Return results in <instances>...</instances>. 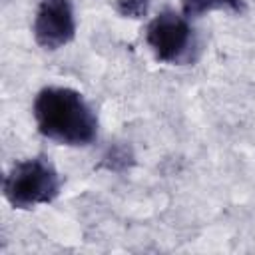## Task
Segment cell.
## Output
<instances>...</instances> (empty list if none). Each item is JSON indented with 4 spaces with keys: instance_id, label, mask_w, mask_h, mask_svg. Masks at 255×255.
<instances>
[{
    "instance_id": "6da1fadb",
    "label": "cell",
    "mask_w": 255,
    "mask_h": 255,
    "mask_svg": "<svg viewBox=\"0 0 255 255\" xmlns=\"http://www.w3.org/2000/svg\"><path fill=\"white\" fill-rule=\"evenodd\" d=\"M38 131L62 145H88L98 135V118L86 98L62 86H48L34 100Z\"/></svg>"
},
{
    "instance_id": "7a4b0ae2",
    "label": "cell",
    "mask_w": 255,
    "mask_h": 255,
    "mask_svg": "<svg viewBox=\"0 0 255 255\" xmlns=\"http://www.w3.org/2000/svg\"><path fill=\"white\" fill-rule=\"evenodd\" d=\"M62 181L56 167L46 157L16 161L4 177V197L16 209H32L52 203L60 193Z\"/></svg>"
},
{
    "instance_id": "3957f363",
    "label": "cell",
    "mask_w": 255,
    "mask_h": 255,
    "mask_svg": "<svg viewBox=\"0 0 255 255\" xmlns=\"http://www.w3.org/2000/svg\"><path fill=\"white\" fill-rule=\"evenodd\" d=\"M145 40L155 58L165 64H183L191 60L195 50V36L187 16L173 10H163L147 24Z\"/></svg>"
},
{
    "instance_id": "277c9868",
    "label": "cell",
    "mask_w": 255,
    "mask_h": 255,
    "mask_svg": "<svg viewBox=\"0 0 255 255\" xmlns=\"http://www.w3.org/2000/svg\"><path fill=\"white\" fill-rule=\"evenodd\" d=\"M76 36V18L70 0H40L34 18V38L44 50H58Z\"/></svg>"
},
{
    "instance_id": "5b68a950",
    "label": "cell",
    "mask_w": 255,
    "mask_h": 255,
    "mask_svg": "<svg viewBox=\"0 0 255 255\" xmlns=\"http://www.w3.org/2000/svg\"><path fill=\"white\" fill-rule=\"evenodd\" d=\"M133 165V151L129 145L126 143H114L106 149V153L102 155L98 167L114 171V173H122L126 169H129Z\"/></svg>"
},
{
    "instance_id": "8992f818",
    "label": "cell",
    "mask_w": 255,
    "mask_h": 255,
    "mask_svg": "<svg viewBox=\"0 0 255 255\" xmlns=\"http://www.w3.org/2000/svg\"><path fill=\"white\" fill-rule=\"evenodd\" d=\"M213 10L243 12V0H183V14L187 18Z\"/></svg>"
},
{
    "instance_id": "52a82bcc",
    "label": "cell",
    "mask_w": 255,
    "mask_h": 255,
    "mask_svg": "<svg viewBox=\"0 0 255 255\" xmlns=\"http://www.w3.org/2000/svg\"><path fill=\"white\" fill-rule=\"evenodd\" d=\"M149 0H116V10L124 18H143L147 14Z\"/></svg>"
}]
</instances>
